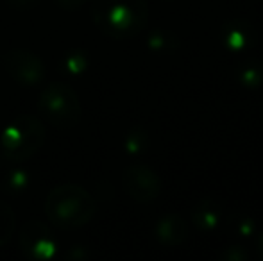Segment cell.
Here are the masks:
<instances>
[{"label":"cell","mask_w":263,"mask_h":261,"mask_svg":"<svg viewBox=\"0 0 263 261\" xmlns=\"http://www.w3.org/2000/svg\"><path fill=\"white\" fill-rule=\"evenodd\" d=\"M129 152H140L143 149V134L142 131H133L131 134L127 136V143H125Z\"/></svg>","instance_id":"13"},{"label":"cell","mask_w":263,"mask_h":261,"mask_svg":"<svg viewBox=\"0 0 263 261\" xmlns=\"http://www.w3.org/2000/svg\"><path fill=\"white\" fill-rule=\"evenodd\" d=\"M84 2H86V0H55V4H58L59 7H63V9H68V11L79 9Z\"/></svg>","instance_id":"15"},{"label":"cell","mask_w":263,"mask_h":261,"mask_svg":"<svg viewBox=\"0 0 263 261\" xmlns=\"http://www.w3.org/2000/svg\"><path fill=\"white\" fill-rule=\"evenodd\" d=\"M38 108L47 122L59 129H70L77 126L83 115L77 93L70 84L61 83V81L50 83L42 91Z\"/></svg>","instance_id":"4"},{"label":"cell","mask_w":263,"mask_h":261,"mask_svg":"<svg viewBox=\"0 0 263 261\" xmlns=\"http://www.w3.org/2000/svg\"><path fill=\"white\" fill-rule=\"evenodd\" d=\"M256 252L260 254V258H263V233L258 236V240H256Z\"/></svg>","instance_id":"16"},{"label":"cell","mask_w":263,"mask_h":261,"mask_svg":"<svg viewBox=\"0 0 263 261\" xmlns=\"http://www.w3.org/2000/svg\"><path fill=\"white\" fill-rule=\"evenodd\" d=\"M122 186L133 200L149 204L161 193V181L158 174L147 165H131L122 175Z\"/></svg>","instance_id":"6"},{"label":"cell","mask_w":263,"mask_h":261,"mask_svg":"<svg viewBox=\"0 0 263 261\" xmlns=\"http://www.w3.org/2000/svg\"><path fill=\"white\" fill-rule=\"evenodd\" d=\"M7 2L11 4V6L14 7V9H31V7H36L40 4V0H7Z\"/></svg>","instance_id":"14"},{"label":"cell","mask_w":263,"mask_h":261,"mask_svg":"<svg viewBox=\"0 0 263 261\" xmlns=\"http://www.w3.org/2000/svg\"><path fill=\"white\" fill-rule=\"evenodd\" d=\"M6 70L22 84H38L45 77V65L36 54L25 49H13L6 56Z\"/></svg>","instance_id":"7"},{"label":"cell","mask_w":263,"mask_h":261,"mask_svg":"<svg viewBox=\"0 0 263 261\" xmlns=\"http://www.w3.org/2000/svg\"><path fill=\"white\" fill-rule=\"evenodd\" d=\"M31 185V175L25 170H11L9 174L4 177V188L9 195H18L27 190Z\"/></svg>","instance_id":"12"},{"label":"cell","mask_w":263,"mask_h":261,"mask_svg":"<svg viewBox=\"0 0 263 261\" xmlns=\"http://www.w3.org/2000/svg\"><path fill=\"white\" fill-rule=\"evenodd\" d=\"M156 236L163 245L177 247L188 236V229L184 220L179 215H166L163 216L156 226Z\"/></svg>","instance_id":"8"},{"label":"cell","mask_w":263,"mask_h":261,"mask_svg":"<svg viewBox=\"0 0 263 261\" xmlns=\"http://www.w3.org/2000/svg\"><path fill=\"white\" fill-rule=\"evenodd\" d=\"M97 202L83 186L61 185L55 186L45 200V215L54 226L63 229L83 227L93 218Z\"/></svg>","instance_id":"2"},{"label":"cell","mask_w":263,"mask_h":261,"mask_svg":"<svg viewBox=\"0 0 263 261\" xmlns=\"http://www.w3.org/2000/svg\"><path fill=\"white\" fill-rule=\"evenodd\" d=\"M88 65H90V59H88V54L83 52V50H72L61 59V70L66 75L72 77L83 75L86 72Z\"/></svg>","instance_id":"10"},{"label":"cell","mask_w":263,"mask_h":261,"mask_svg":"<svg viewBox=\"0 0 263 261\" xmlns=\"http://www.w3.org/2000/svg\"><path fill=\"white\" fill-rule=\"evenodd\" d=\"M45 142V127L42 120L29 115H20L2 131L0 147L6 159L25 161L32 157Z\"/></svg>","instance_id":"3"},{"label":"cell","mask_w":263,"mask_h":261,"mask_svg":"<svg viewBox=\"0 0 263 261\" xmlns=\"http://www.w3.org/2000/svg\"><path fill=\"white\" fill-rule=\"evenodd\" d=\"M18 244L22 254L31 261H49L58 251V240L52 229L42 220L25 222L18 233Z\"/></svg>","instance_id":"5"},{"label":"cell","mask_w":263,"mask_h":261,"mask_svg":"<svg viewBox=\"0 0 263 261\" xmlns=\"http://www.w3.org/2000/svg\"><path fill=\"white\" fill-rule=\"evenodd\" d=\"M14 227H16L14 211L7 204L0 202V247H4L13 238Z\"/></svg>","instance_id":"11"},{"label":"cell","mask_w":263,"mask_h":261,"mask_svg":"<svg viewBox=\"0 0 263 261\" xmlns=\"http://www.w3.org/2000/svg\"><path fill=\"white\" fill-rule=\"evenodd\" d=\"M192 216H194V222L197 224L201 231H213L217 227L218 220H220L217 206L211 204V202H199L192 209Z\"/></svg>","instance_id":"9"},{"label":"cell","mask_w":263,"mask_h":261,"mask_svg":"<svg viewBox=\"0 0 263 261\" xmlns=\"http://www.w3.org/2000/svg\"><path fill=\"white\" fill-rule=\"evenodd\" d=\"M91 18L102 34L129 39L147 27L149 4L147 0H93Z\"/></svg>","instance_id":"1"},{"label":"cell","mask_w":263,"mask_h":261,"mask_svg":"<svg viewBox=\"0 0 263 261\" xmlns=\"http://www.w3.org/2000/svg\"><path fill=\"white\" fill-rule=\"evenodd\" d=\"M0 161H2V159H0ZM0 168H2V163H0Z\"/></svg>","instance_id":"17"}]
</instances>
